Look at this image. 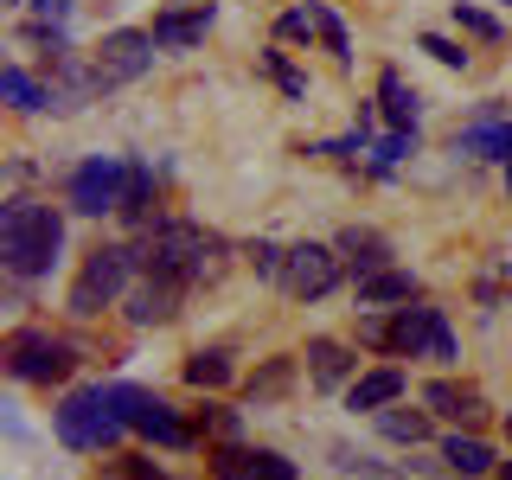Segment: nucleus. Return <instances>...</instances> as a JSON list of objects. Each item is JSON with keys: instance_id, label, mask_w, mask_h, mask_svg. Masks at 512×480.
Returning <instances> with one entry per match:
<instances>
[{"instance_id": "c85d7f7f", "label": "nucleus", "mask_w": 512, "mask_h": 480, "mask_svg": "<svg viewBox=\"0 0 512 480\" xmlns=\"http://www.w3.org/2000/svg\"><path fill=\"white\" fill-rule=\"evenodd\" d=\"M455 26H461V32H474V39H487V45H500V39H506V26L493 20L487 7H474V0H455Z\"/></svg>"}, {"instance_id": "7ed1b4c3", "label": "nucleus", "mask_w": 512, "mask_h": 480, "mask_svg": "<svg viewBox=\"0 0 512 480\" xmlns=\"http://www.w3.org/2000/svg\"><path fill=\"white\" fill-rule=\"evenodd\" d=\"M64 250V212L45 199H7V212H0V269H7L13 282H39L52 276Z\"/></svg>"}, {"instance_id": "2f4dec72", "label": "nucleus", "mask_w": 512, "mask_h": 480, "mask_svg": "<svg viewBox=\"0 0 512 480\" xmlns=\"http://www.w3.org/2000/svg\"><path fill=\"white\" fill-rule=\"evenodd\" d=\"M263 71L282 84V96H288V103H301V96H308V77H301V71H295V64H288L282 52H263Z\"/></svg>"}, {"instance_id": "58836bf2", "label": "nucleus", "mask_w": 512, "mask_h": 480, "mask_svg": "<svg viewBox=\"0 0 512 480\" xmlns=\"http://www.w3.org/2000/svg\"><path fill=\"white\" fill-rule=\"evenodd\" d=\"M506 192H512V160H506Z\"/></svg>"}, {"instance_id": "4be33fe9", "label": "nucleus", "mask_w": 512, "mask_h": 480, "mask_svg": "<svg viewBox=\"0 0 512 480\" xmlns=\"http://www.w3.org/2000/svg\"><path fill=\"white\" fill-rule=\"evenodd\" d=\"M180 372H186L192 391L212 397V391H224V384L237 378V359H231V346H199V352H192V359L180 365Z\"/></svg>"}, {"instance_id": "2eb2a0df", "label": "nucleus", "mask_w": 512, "mask_h": 480, "mask_svg": "<svg viewBox=\"0 0 512 480\" xmlns=\"http://www.w3.org/2000/svg\"><path fill=\"white\" fill-rule=\"evenodd\" d=\"M154 39L160 52H192V45H205V32H212V0H199V7H167L154 13Z\"/></svg>"}, {"instance_id": "393cba45", "label": "nucleus", "mask_w": 512, "mask_h": 480, "mask_svg": "<svg viewBox=\"0 0 512 480\" xmlns=\"http://www.w3.org/2000/svg\"><path fill=\"white\" fill-rule=\"evenodd\" d=\"M0 96H7L20 116H39V109H52V84H39L26 64H7V71H0Z\"/></svg>"}, {"instance_id": "423d86ee", "label": "nucleus", "mask_w": 512, "mask_h": 480, "mask_svg": "<svg viewBox=\"0 0 512 480\" xmlns=\"http://www.w3.org/2000/svg\"><path fill=\"white\" fill-rule=\"evenodd\" d=\"M0 365L13 384H64L77 372V346L58 340L52 327H13L0 340Z\"/></svg>"}, {"instance_id": "6ab92c4d", "label": "nucleus", "mask_w": 512, "mask_h": 480, "mask_svg": "<svg viewBox=\"0 0 512 480\" xmlns=\"http://www.w3.org/2000/svg\"><path fill=\"white\" fill-rule=\"evenodd\" d=\"M340 256H346V269L352 276H378V269H391V237H378L372 224H346L340 231Z\"/></svg>"}, {"instance_id": "6e6552de", "label": "nucleus", "mask_w": 512, "mask_h": 480, "mask_svg": "<svg viewBox=\"0 0 512 480\" xmlns=\"http://www.w3.org/2000/svg\"><path fill=\"white\" fill-rule=\"evenodd\" d=\"M154 52H160V39H154V32H141V26H116V32H103V45L90 52V84H96V90H122V84H135V77H148V71H154Z\"/></svg>"}, {"instance_id": "c9c22d12", "label": "nucleus", "mask_w": 512, "mask_h": 480, "mask_svg": "<svg viewBox=\"0 0 512 480\" xmlns=\"http://www.w3.org/2000/svg\"><path fill=\"white\" fill-rule=\"evenodd\" d=\"M71 7H77V0H32V20H45V26H64V20H71Z\"/></svg>"}, {"instance_id": "4c0bfd02", "label": "nucleus", "mask_w": 512, "mask_h": 480, "mask_svg": "<svg viewBox=\"0 0 512 480\" xmlns=\"http://www.w3.org/2000/svg\"><path fill=\"white\" fill-rule=\"evenodd\" d=\"M506 442H512V410H506Z\"/></svg>"}, {"instance_id": "9d476101", "label": "nucleus", "mask_w": 512, "mask_h": 480, "mask_svg": "<svg viewBox=\"0 0 512 480\" xmlns=\"http://www.w3.org/2000/svg\"><path fill=\"white\" fill-rule=\"evenodd\" d=\"M346 276V256L340 244H288V263H282V288L295 301H320V295H333Z\"/></svg>"}, {"instance_id": "c756f323", "label": "nucleus", "mask_w": 512, "mask_h": 480, "mask_svg": "<svg viewBox=\"0 0 512 480\" xmlns=\"http://www.w3.org/2000/svg\"><path fill=\"white\" fill-rule=\"evenodd\" d=\"M103 480H173V474L154 455H116V461H103Z\"/></svg>"}, {"instance_id": "5701e85b", "label": "nucleus", "mask_w": 512, "mask_h": 480, "mask_svg": "<svg viewBox=\"0 0 512 480\" xmlns=\"http://www.w3.org/2000/svg\"><path fill=\"white\" fill-rule=\"evenodd\" d=\"M378 109H384L391 128H416L423 96H416V84H404V71H378Z\"/></svg>"}, {"instance_id": "a211bd4d", "label": "nucleus", "mask_w": 512, "mask_h": 480, "mask_svg": "<svg viewBox=\"0 0 512 480\" xmlns=\"http://www.w3.org/2000/svg\"><path fill=\"white\" fill-rule=\"evenodd\" d=\"M404 372H397V365H372V372H359L346 384V410H365V416H378L384 404H397V397H404Z\"/></svg>"}, {"instance_id": "0eeeda50", "label": "nucleus", "mask_w": 512, "mask_h": 480, "mask_svg": "<svg viewBox=\"0 0 512 480\" xmlns=\"http://www.w3.org/2000/svg\"><path fill=\"white\" fill-rule=\"evenodd\" d=\"M109 404H116V416L135 436H148L154 448H167V455H186V448L199 442V429H192L160 391H148V384H109Z\"/></svg>"}, {"instance_id": "39448f33", "label": "nucleus", "mask_w": 512, "mask_h": 480, "mask_svg": "<svg viewBox=\"0 0 512 480\" xmlns=\"http://www.w3.org/2000/svg\"><path fill=\"white\" fill-rule=\"evenodd\" d=\"M52 436L71 448V455H103V448H116L128 436V423L116 416V404H109V384H77V391H64L58 410H52Z\"/></svg>"}, {"instance_id": "aec40b11", "label": "nucleus", "mask_w": 512, "mask_h": 480, "mask_svg": "<svg viewBox=\"0 0 512 480\" xmlns=\"http://www.w3.org/2000/svg\"><path fill=\"white\" fill-rule=\"evenodd\" d=\"M352 301H359V308H410V301H416V276L391 263V269H378V276H359Z\"/></svg>"}, {"instance_id": "cd10ccee", "label": "nucleus", "mask_w": 512, "mask_h": 480, "mask_svg": "<svg viewBox=\"0 0 512 480\" xmlns=\"http://www.w3.org/2000/svg\"><path fill=\"white\" fill-rule=\"evenodd\" d=\"M192 429H199V436H218V442H237V410H224V404L205 397V404L192 410Z\"/></svg>"}, {"instance_id": "ea45409f", "label": "nucleus", "mask_w": 512, "mask_h": 480, "mask_svg": "<svg viewBox=\"0 0 512 480\" xmlns=\"http://www.w3.org/2000/svg\"><path fill=\"white\" fill-rule=\"evenodd\" d=\"M365 480H384V474H365Z\"/></svg>"}, {"instance_id": "4468645a", "label": "nucleus", "mask_w": 512, "mask_h": 480, "mask_svg": "<svg viewBox=\"0 0 512 480\" xmlns=\"http://www.w3.org/2000/svg\"><path fill=\"white\" fill-rule=\"evenodd\" d=\"M423 410H429V416H448L455 429H474L480 416H487V397H480L474 384H455V378H429V384H423Z\"/></svg>"}, {"instance_id": "b1692460", "label": "nucleus", "mask_w": 512, "mask_h": 480, "mask_svg": "<svg viewBox=\"0 0 512 480\" xmlns=\"http://www.w3.org/2000/svg\"><path fill=\"white\" fill-rule=\"evenodd\" d=\"M288 391H295V359H288V352L263 359V365L250 372V384H244V397H250V404H282Z\"/></svg>"}, {"instance_id": "a878e982", "label": "nucleus", "mask_w": 512, "mask_h": 480, "mask_svg": "<svg viewBox=\"0 0 512 480\" xmlns=\"http://www.w3.org/2000/svg\"><path fill=\"white\" fill-rule=\"evenodd\" d=\"M378 436L384 442H404V448H416V442H429V410H404V404H384L378 416Z\"/></svg>"}, {"instance_id": "ddd939ff", "label": "nucleus", "mask_w": 512, "mask_h": 480, "mask_svg": "<svg viewBox=\"0 0 512 480\" xmlns=\"http://www.w3.org/2000/svg\"><path fill=\"white\" fill-rule=\"evenodd\" d=\"M180 301H186V282L135 276V288H128V327H167V320H180Z\"/></svg>"}, {"instance_id": "a19ab883", "label": "nucleus", "mask_w": 512, "mask_h": 480, "mask_svg": "<svg viewBox=\"0 0 512 480\" xmlns=\"http://www.w3.org/2000/svg\"><path fill=\"white\" fill-rule=\"evenodd\" d=\"M506 7H512V0H506Z\"/></svg>"}, {"instance_id": "f704fd0d", "label": "nucleus", "mask_w": 512, "mask_h": 480, "mask_svg": "<svg viewBox=\"0 0 512 480\" xmlns=\"http://www.w3.org/2000/svg\"><path fill=\"white\" fill-rule=\"evenodd\" d=\"M276 39H320V26H314V7H295V13H282V20H276Z\"/></svg>"}, {"instance_id": "f257e3e1", "label": "nucleus", "mask_w": 512, "mask_h": 480, "mask_svg": "<svg viewBox=\"0 0 512 480\" xmlns=\"http://www.w3.org/2000/svg\"><path fill=\"white\" fill-rule=\"evenodd\" d=\"M224 256H231V244L192 218H160L154 231H141V276H173L199 288L224 276Z\"/></svg>"}, {"instance_id": "20e7f679", "label": "nucleus", "mask_w": 512, "mask_h": 480, "mask_svg": "<svg viewBox=\"0 0 512 480\" xmlns=\"http://www.w3.org/2000/svg\"><path fill=\"white\" fill-rule=\"evenodd\" d=\"M135 276H141V244H96L84 263H77L71 288H64V308H71L77 320H96L103 308L128 301Z\"/></svg>"}, {"instance_id": "72a5a7b5", "label": "nucleus", "mask_w": 512, "mask_h": 480, "mask_svg": "<svg viewBox=\"0 0 512 480\" xmlns=\"http://www.w3.org/2000/svg\"><path fill=\"white\" fill-rule=\"evenodd\" d=\"M244 256H250V269H256L263 282H282V263H288V250H282V244H263V237H256Z\"/></svg>"}, {"instance_id": "1a4fd4ad", "label": "nucleus", "mask_w": 512, "mask_h": 480, "mask_svg": "<svg viewBox=\"0 0 512 480\" xmlns=\"http://www.w3.org/2000/svg\"><path fill=\"white\" fill-rule=\"evenodd\" d=\"M122 186H128V160L122 154H90L71 167V180H64V205H71L77 218H109L122 212Z\"/></svg>"}, {"instance_id": "9b49d317", "label": "nucleus", "mask_w": 512, "mask_h": 480, "mask_svg": "<svg viewBox=\"0 0 512 480\" xmlns=\"http://www.w3.org/2000/svg\"><path fill=\"white\" fill-rule=\"evenodd\" d=\"M212 480H295V461L282 448H256V442H218L205 455Z\"/></svg>"}, {"instance_id": "473e14b6", "label": "nucleus", "mask_w": 512, "mask_h": 480, "mask_svg": "<svg viewBox=\"0 0 512 480\" xmlns=\"http://www.w3.org/2000/svg\"><path fill=\"white\" fill-rule=\"evenodd\" d=\"M416 52H429L436 64H448V71H468V45L442 39V32H423V39H416Z\"/></svg>"}, {"instance_id": "f03ea898", "label": "nucleus", "mask_w": 512, "mask_h": 480, "mask_svg": "<svg viewBox=\"0 0 512 480\" xmlns=\"http://www.w3.org/2000/svg\"><path fill=\"white\" fill-rule=\"evenodd\" d=\"M359 340L378 352H397V359H436V365L461 359L448 314L423 308V301H410V308H359Z\"/></svg>"}, {"instance_id": "412c9836", "label": "nucleus", "mask_w": 512, "mask_h": 480, "mask_svg": "<svg viewBox=\"0 0 512 480\" xmlns=\"http://www.w3.org/2000/svg\"><path fill=\"white\" fill-rule=\"evenodd\" d=\"M442 461L455 480H474V474H493L500 461H493V442H480L474 429H455V436H442Z\"/></svg>"}, {"instance_id": "bb28decb", "label": "nucleus", "mask_w": 512, "mask_h": 480, "mask_svg": "<svg viewBox=\"0 0 512 480\" xmlns=\"http://www.w3.org/2000/svg\"><path fill=\"white\" fill-rule=\"evenodd\" d=\"M308 7H314V26H320V45H327V52H333V58H340V64H346V58H352V32H346V20H340V13H333V7H327V0H308Z\"/></svg>"}, {"instance_id": "7c9ffc66", "label": "nucleus", "mask_w": 512, "mask_h": 480, "mask_svg": "<svg viewBox=\"0 0 512 480\" xmlns=\"http://www.w3.org/2000/svg\"><path fill=\"white\" fill-rule=\"evenodd\" d=\"M410 154H416V128H391V135H384L378 148H372V167H378V173H391L397 160H410Z\"/></svg>"}, {"instance_id": "f3484780", "label": "nucleus", "mask_w": 512, "mask_h": 480, "mask_svg": "<svg viewBox=\"0 0 512 480\" xmlns=\"http://www.w3.org/2000/svg\"><path fill=\"white\" fill-rule=\"evenodd\" d=\"M128 231H154L160 224V186L141 160H128V186H122V212H116Z\"/></svg>"}, {"instance_id": "dca6fc26", "label": "nucleus", "mask_w": 512, "mask_h": 480, "mask_svg": "<svg viewBox=\"0 0 512 480\" xmlns=\"http://www.w3.org/2000/svg\"><path fill=\"white\" fill-rule=\"evenodd\" d=\"M308 378H314V391H340V384L359 378V359H352V346L314 333V340H308Z\"/></svg>"}, {"instance_id": "f8f14e48", "label": "nucleus", "mask_w": 512, "mask_h": 480, "mask_svg": "<svg viewBox=\"0 0 512 480\" xmlns=\"http://www.w3.org/2000/svg\"><path fill=\"white\" fill-rule=\"evenodd\" d=\"M455 154H468V160H512V122H506V109L500 103H480L474 109V122H461L455 128Z\"/></svg>"}, {"instance_id": "e433bc0d", "label": "nucleus", "mask_w": 512, "mask_h": 480, "mask_svg": "<svg viewBox=\"0 0 512 480\" xmlns=\"http://www.w3.org/2000/svg\"><path fill=\"white\" fill-rule=\"evenodd\" d=\"M493 480H512V461H500V468H493Z\"/></svg>"}]
</instances>
